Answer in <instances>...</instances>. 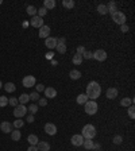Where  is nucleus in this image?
<instances>
[{"label":"nucleus","instance_id":"nucleus-1","mask_svg":"<svg viewBox=\"0 0 135 151\" xmlns=\"http://www.w3.org/2000/svg\"><path fill=\"white\" fill-rule=\"evenodd\" d=\"M86 97L89 98V100H95L96 101V98L100 97V94H101V86H100L99 82H96V81H90L89 84L86 85Z\"/></svg>","mask_w":135,"mask_h":151},{"label":"nucleus","instance_id":"nucleus-2","mask_svg":"<svg viewBox=\"0 0 135 151\" xmlns=\"http://www.w3.org/2000/svg\"><path fill=\"white\" fill-rule=\"evenodd\" d=\"M81 136L84 139H93L95 136H96V128H95V125H92V124L84 125L82 132H81Z\"/></svg>","mask_w":135,"mask_h":151},{"label":"nucleus","instance_id":"nucleus-3","mask_svg":"<svg viewBox=\"0 0 135 151\" xmlns=\"http://www.w3.org/2000/svg\"><path fill=\"white\" fill-rule=\"evenodd\" d=\"M99 109V105L95 100H88V101L84 104V111H85L86 115H95Z\"/></svg>","mask_w":135,"mask_h":151},{"label":"nucleus","instance_id":"nucleus-4","mask_svg":"<svg viewBox=\"0 0 135 151\" xmlns=\"http://www.w3.org/2000/svg\"><path fill=\"white\" fill-rule=\"evenodd\" d=\"M26 113H27V107L26 105H23V104H18L16 107L14 108V116L18 117V119H20V117H23V116H26Z\"/></svg>","mask_w":135,"mask_h":151},{"label":"nucleus","instance_id":"nucleus-5","mask_svg":"<svg viewBox=\"0 0 135 151\" xmlns=\"http://www.w3.org/2000/svg\"><path fill=\"white\" fill-rule=\"evenodd\" d=\"M112 20L116 24H119V26H122V24H126V15L123 12H120V11H117V12H115L112 15Z\"/></svg>","mask_w":135,"mask_h":151},{"label":"nucleus","instance_id":"nucleus-6","mask_svg":"<svg viewBox=\"0 0 135 151\" xmlns=\"http://www.w3.org/2000/svg\"><path fill=\"white\" fill-rule=\"evenodd\" d=\"M22 84H23L24 88H32V86H35L36 80H35V77H34V76H26V77L23 78Z\"/></svg>","mask_w":135,"mask_h":151},{"label":"nucleus","instance_id":"nucleus-7","mask_svg":"<svg viewBox=\"0 0 135 151\" xmlns=\"http://www.w3.org/2000/svg\"><path fill=\"white\" fill-rule=\"evenodd\" d=\"M107 53H105V50H101V49H99V50H96L93 53V59H96V61H99V62H103V61H105L107 59Z\"/></svg>","mask_w":135,"mask_h":151},{"label":"nucleus","instance_id":"nucleus-8","mask_svg":"<svg viewBox=\"0 0 135 151\" xmlns=\"http://www.w3.org/2000/svg\"><path fill=\"white\" fill-rule=\"evenodd\" d=\"M57 43H58V40H57V38H54V36H49V38H46V40H45L46 47L50 50L55 49V47H57Z\"/></svg>","mask_w":135,"mask_h":151},{"label":"nucleus","instance_id":"nucleus-9","mask_svg":"<svg viewBox=\"0 0 135 151\" xmlns=\"http://www.w3.org/2000/svg\"><path fill=\"white\" fill-rule=\"evenodd\" d=\"M58 40V43H57V51H58L59 54H65L66 53V44H65V42H66V39L65 38H61V39H57Z\"/></svg>","mask_w":135,"mask_h":151},{"label":"nucleus","instance_id":"nucleus-10","mask_svg":"<svg viewBox=\"0 0 135 151\" xmlns=\"http://www.w3.org/2000/svg\"><path fill=\"white\" fill-rule=\"evenodd\" d=\"M31 26L35 27V28H41V27L43 26V19L41 18V16H38V15H35V16H32L31 18Z\"/></svg>","mask_w":135,"mask_h":151},{"label":"nucleus","instance_id":"nucleus-11","mask_svg":"<svg viewBox=\"0 0 135 151\" xmlns=\"http://www.w3.org/2000/svg\"><path fill=\"white\" fill-rule=\"evenodd\" d=\"M70 142H72L73 146L80 147V146H82V143H84V138H82L81 135H78V133H76V135H73V136H72Z\"/></svg>","mask_w":135,"mask_h":151},{"label":"nucleus","instance_id":"nucleus-12","mask_svg":"<svg viewBox=\"0 0 135 151\" xmlns=\"http://www.w3.org/2000/svg\"><path fill=\"white\" fill-rule=\"evenodd\" d=\"M38 35H39V38H49L50 36V27L46 26V24H43V26L39 28V32H38Z\"/></svg>","mask_w":135,"mask_h":151},{"label":"nucleus","instance_id":"nucleus-13","mask_svg":"<svg viewBox=\"0 0 135 151\" xmlns=\"http://www.w3.org/2000/svg\"><path fill=\"white\" fill-rule=\"evenodd\" d=\"M45 132L47 133V135H55V133H57V125L53 124V123H46Z\"/></svg>","mask_w":135,"mask_h":151},{"label":"nucleus","instance_id":"nucleus-14","mask_svg":"<svg viewBox=\"0 0 135 151\" xmlns=\"http://www.w3.org/2000/svg\"><path fill=\"white\" fill-rule=\"evenodd\" d=\"M0 129L4 133H11L12 132V124H11L9 121H3V123L0 124Z\"/></svg>","mask_w":135,"mask_h":151},{"label":"nucleus","instance_id":"nucleus-15","mask_svg":"<svg viewBox=\"0 0 135 151\" xmlns=\"http://www.w3.org/2000/svg\"><path fill=\"white\" fill-rule=\"evenodd\" d=\"M107 98H109V100H113V98L117 97V94H119V90H117L116 88H108L107 89Z\"/></svg>","mask_w":135,"mask_h":151},{"label":"nucleus","instance_id":"nucleus-16","mask_svg":"<svg viewBox=\"0 0 135 151\" xmlns=\"http://www.w3.org/2000/svg\"><path fill=\"white\" fill-rule=\"evenodd\" d=\"M45 96L46 98H54L55 96H57V90L54 88H51V86H49V88H45Z\"/></svg>","mask_w":135,"mask_h":151},{"label":"nucleus","instance_id":"nucleus-17","mask_svg":"<svg viewBox=\"0 0 135 151\" xmlns=\"http://www.w3.org/2000/svg\"><path fill=\"white\" fill-rule=\"evenodd\" d=\"M36 148H38V151H50V144L45 140H39L36 144Z\"/></svg>","mask_w":135,"mask_h":151},{"label":"nucleus","instance_id":"nucleus-18","mask_svg":"<svg viewBox=\"0 0 135 151\" xmlns=\"http://www.w3.org/2000/svg\"><path fill=\"white\" fill-rule=\"evenodd\" d=\"M27 142L30 143V146H36V144H38V142H39V139H38V136H36V135L31 133V135H28V136H27Z\"/></svg>","mask_w":135,"mask_h":151},{"label":"nucleus","instance_id":"nucleus-19","mask_svg":"<svg viewBox=\"0 0 135 151\" xmlns=\"http://www.w3.org/2000/svg\"><path fill=\"white\" fill-rule=\"evenodd\" d=\"M132 104H134V98L124 97V98H122V100H120V105H122V107H126V108H128L130 105H132Z\"/></svg>","mask_w":135,"mask_h":151},{"label":"nucleus","instance_id":"nucleus-20","mask_svg":"<svg viewBox=\"0 0 135 151\" xmlns=\"http://www.w3.org/2000/svg\"><path fill=\"white\" fill-rule=\"evenodd\" d=\"M89 98L86 97V94L85 93H81V94H78L77 96V98H76V101H77V104H80V105H84L86 101H88Z\"/></svg>","mask_w":135,"mask_h":151},{"label":"nucleus","instance_id":"nucleus-21","mask_svg":"<svg viewBox=\"0 0 135 151\" xmlns=\"http://www.w3.org/2000/svg\"><path fill=\"white\" fill-rule=\"evenodd\" d=\"M20 138H22V133H20V131H19V129H12V132H11V139H12L14 142H18V140H20Z\"/></svg>","mask_w":135,"mask_h":151},{"label":"nucleus","instance_id":"nucleus-22","mask_svg":"<svg viewBox=\"0 0 135 151\" xmlns=\"http://www.w3.org/2000/svg\"><path fill=\"white\" fill-rule=\"evenodd\" d=\"M69 77H70L72 80H80L81 78V71L73 69V70H70V73H69Z\"/></svg>","mask_w":135,"mask_h":151},{"label":"nucleus","instance_id":"nucleus-23","mask_svg":"<svg viewBox=\"0 0 135 151\" xmlns=\"http://www.w3.org/2000/svg\"><path fill=\"white\" fill-rule=\"evenodd\" d=\"M107 8H108V12L111 13V15H113L115 12H117V8H116V3L115 1H109L107 5Z\"/></svg>","mask_w":135,"mask_h":151},{"label":"nucleus","instance_id":"nucleus-24","mask_svg":"<svg viewBox=\"0 0 135 151\" xmlns=\"http://www.w3.org/2000/svg\"><path fill=\"white\" fill-rule=\"evenodd\" d=\"M55 0H45L43 1V7H45L46 9H53L54 7H55Z\"/></svg>","mask_w":135,"mask_h":151},{"label":"nucleus","instance_id":"nucleus-25","mask_svg":"<svg viewBox=\"0 0 135 151\" xmlns=\"http://www.w3.org/2000/svg\"><path fill=\"white\" fill-rule=\"evenodd\" d=\"M4 89H5V92H8V93H12V92H15L16 86H15V84H14V82H7V84L4 85Z\"/></svg>","mask_w":135,"mask_h":151},{"label":"nucleus","instance_id":"nucleus-26","mask_svg":"<svg viewBox=\"0 0 135 151\" xmlns=\"http://www.w3.org/2000/svg\"><path fill=\"white\" fill-rule=\"evenodd\" d=\"M18 101L20 102V104H23V105H24L26 102H28V101H30V96H28L27 93L20 94V96H19V98H18Z\"/></svg>","mask_w":135,"mask_h":151},{"label":"nucleus","instance_id":"nucleus-27","mask_svg":"<svg viewBox=\"0 0 135 151\" xmlns=\"http://www.w3.org/2000/svg\"><path fill=\"white\" fill-rule=\"evenodd\" d=\"M82 146L85 147L86 150H92L93 148V140L92 139H84V143H82Z\"/></svg>","mask_w":135,"mask_h":151},{"label":"nucleus","instance_id":"nucleus-28","mask_svg":"<svg viewBox=\"0 0 135 151\" xmlns=\"http://www.w3.org/2000/svg\"><path fill=\"white\" fill-rule=\"evenodd\" d=\"M73 65H81V63H82V61H84V59H82V57H81L80 54H74V55H73Z\"/></svg>","mask_w":135,"mask_h":151},{"label":"nucleus","instance_id":"nucleus-29","mask_svg":"<svg viewBox=\"0 0 135 151\" xmlns=\"http://www.w3.org/2000/svg\"><path fill=\"white\" fill-rule=\"evenodd\" d=\"M62 5L65 8H73L76 3H74V0H62Z\"/></svg>","mask_w":135,"mask_h":151},{"label":"nucleus","instance_id":"nucleus-30","mask_svg":"<svg viewBox=\"0 0 135 151\" xmlns=\"http://www.w3.org/2000/svg\"><path fill=\"white\" fill-rule=\"evenodd\" d=\"M97 12L100 13V15H105V13H108V8L105 4H99L97 5Z\"/></svg>","mask_w":135,"mask_h":151},{"label":"nucleus","instance_id":"nucleus-31","mask_svg":"<svg viewBox=\"0 0 135 151\" xmlns=\"http://www.w3.org/2000/svg\"><path fill=\"white\" fill-rule=\"evenodd\" d=\"M36 11H38V9H36L34 5H28V7H27V13H28L30 16H35Z\"/></svg>","mask_w":135,"mask_h":151},{"label":"nucleus","instance_id":"nucleus-32","mask_svg":"<svg viewBox=\"0 0 135 151\" xmlns=\"http://www.w3.org/2000/svg\"><path fill=\"white\" fill-rule=\"evenodd\" d=\"M8 105V98L5 96H0V108H4Z\"/></svg>","mask_w":135,"mask_h":151},{"label":"nucleus","instance_id":"nucleus-33","mask_svg":"<svg viewBox=\"0 0 135 151\" xmlns=\"http://www.w3.org/2000/svg\"><path fill=\"white\" fill-rule=\"evenodd\" d=\"M23 124H24V121H23L22 119H16L15 121H14L12 125H14V127H15L16 129H19V128H22V127H23Z\"/></svg>","mask_w":135,"mask_h":151},{"label":"nucleus","instance_id":"nucleus-34","mask_svg":"<svg viewBox=\"0 0 135 151\" xmlns=\"http://www.w3.org/2000/svg\"><path fill=\"white\" fill-rule=\"evenodd\" d=\"M82 59H92V57H93V53L92 51H88V50H85L84 53H82Z\"/></svg>","mask_w":135,"mask_h":151},{"label":"nucleus","instance_id":"nucleus-35","mask_svg":"<svg viewBox=\"0 0 135 151\" xmlns=\"http://www.w3.org/2000/svg\"><path fill=\"white\" fill-rule=\"evenodd\" d=\"M38 109H39V108H38V105H36V104H31L30 107L27 108V111H30V113H31V115L36 113V112H38Z\"/></svg>","mask_w":135,"mask_h":151},{"label":"nucleus","instance_id":"nucleus-36","mask_svg":"<svg viewBox=\"0 0 135 151\" xmlns=\"http://www.w3.org/2000/svg\"><path fill=\"white\" fill-rule=\"evenodd\" d=\"M46 13H47V9H46L45 7H41V8L36 11V15H38V16H41V18H43Z\"/></svg>","mask_w":135,"mask_h":151},{"label":"nucleus","instance_id":"nucleus-37","mask_svg":"<svg viewBox=\"0 0 135 151\" xmlns=\"http://www.w3.org/2000/svg\"><path fill=\"white\" fill-rule=\"evenodd\" d=\"M28 96H30V100H31V101H38V100H39V93H38V92H32V93H30Z\"/></svg>","mask_w":135,"mask_h":151},{"label":"nucleus","instance_id":"nucleus-38","mask_svg":"<svg viewBox=\"0 0 135 151\" xmlns=\"http://www.w3.org/2000/svg\"><path fill=\"white\" fill-rule=\"evenodd\" d=\"M8 104L11 105V107L15 108V107H16V105L19 104V101H18V98H16V97H11V98L8 100Z\"/></svg>","mask_w":135,"mask_h":151},{"label":"nucleus","instance_id":"nucleus-39","mask_svg":"<svg viewBox=\"0 0 135 151\" xmlns=\"http://www.w3.org/2000/svg\"><path fill=\"white\" fill-rule=\"evenodd\" d=\"M134 105H130L128 107V116H130V119H135V109H134Z\"/></svg>","mask_w":135,"mask_h":151},{"label":"nucleus","instance_id":"nucleus-40","mask_svg":"<svg viewBox=\"0 0 135 151\" xmlns=\"http://www.w3.org/2000/svg\"><path fill=\"white\" fill-rule=\"evenodd\" d=\"M113 144H120L122 142H123V138H122L120 135H115V136H113Z\"/></svg>","mask_w":135,"mask_h":151},{"label":"nucleus","instance_id":"nucleus-41","mask_svg":"<svg viewBox=\"0 0 135 151\" xmlns=\"http://www.w3.org/2000/svg\"><path fill=\"white\" fill-rule=\"evenodd\" d=\"M128 30H130V27H128V24H127V23H126V24H122V26H120V31L122 32H127Z\"/></svg>","mask_w":135,"mask_h":151},{"label":"nucleus","instance_id":"nucleus-42","mask_svg":"<svg viewBox=\"0 0 135 151\" xmlns=\"http://www.w3.org/2000/svg\"><path fill=\"white\" fill-rule=\"evenodd\" d=\"M38 101H39L41 107H46V105H47V98H39Z\"/></svg>","mask_w":135,"mask_h":151},{"label":"nucleus","instance_id":"nucleus-43","mask_svg":"<svg viewBox=\"0 0 135 151\" xmlns=\"http://www.w3.org/2000/svg\"><path fill=\"white\" fill-rule=\"evenodd\" d=\"M35 88H36V92H43V90H45V85L36 84V85H35Z\"/></svg>","mask_w":135,"mask_h":151},{"label":"nucleus","instance_id":"nucleus-44","mask_svg":"<svg viewBox=\"0 0 135 151\" xmlns=\"http://www.w3.org/2000/svg\"><path fill=\"white\" fill-rule=\"evenodd\" d=\"M26 120H27V123H34L35 117H34V115H31V113H30V115H28V116L26 117Z\"/></svg>","mask_w":135,"mask_h":151},{"label":"nucleus","instance_id":"nucleus-45","mask_svg":"<svg viewBox=\"0 0 135 151\" xmlns=\"http://www.w3.org/2000/svg\"><path fill=\"white\" fill-rule=\"evenodd\" d=\"M85 51V49H84V46H78L77 47V54H80V55H82V53Z\"/></svg>","mask_w":135,"mask_h":151},{"label":"nucleus","instance_id":"nucleus-46","mask_svg":"<svg viewBox=\"0 0 135 151\" xmlns=\"http://www.w3.org/2000/svg\"><path fill=\"white\" fill-rule=\"evenodd\" d=\"M27 151H38V148H36V146H30Z\"/></svg>","mask_w":135,"mask_h":151},{"label":"nucleus","instance_id":"nucleus-47","mask_svg":"<svg viewBox=\"0 0 135 151\" xmlns=\"http://www.w3.org/2000/svg\"><path fill=\"white\" fill-rule=\"evenodd\" d=\"M53 55H54L53 53H47V55H46V57H47V58H53Z\"/></svg>","mask_w":135,"mask_h":151},{"label":"nucleus","instance_id":"nucleus-48","mask_svg":"<svg viewBox=\"0 0 135 151\" xmlns=\"http://www.w3.org/2000/svg\"><path fill=\"white\" fill-rule=\"evenodd\" d=\"M51 65H53V66H55V65H57V61H54V59H53V61H51Z\"/></svg>","mask_w":135,"mask_h":151},{"label":"nucleus","instance_id":"nucleus-49","mask_svg":"<svg viewBox=\"0 0 135 151\" xmlns=\"http://www.w3.org/2000/svg\"><path fill=\"white\" fill-rule=\"evenodd\" d=\"M3 88V84H1V81H0V89Z\"/></svg>","mask_w":135,"mask_h":151},{"label":"nucleus","instance_id":"nucleus-50","mask_svg":"<svg viewBox=\"0 0 135 151\" xmlns=\"http://www.w3.org/2000/svg\"><path fill=\"white\" fill-rule=\"evenodd\" d=\"M1 3H3V1H1V0H0V4H1Z\"/></svg>","mask_w":135,"mask_h":151}]
</instances>
